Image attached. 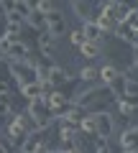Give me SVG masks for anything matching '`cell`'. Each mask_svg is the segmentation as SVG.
<instances>
[{"instance_id": "cell-18", "label": "cell", "mask_w": 138, "mask_h": 153, "mask_svg": "<svg viewBox=\"0 0 138 153\" xmlns=\"http://www.w3.org/2000/svg\"><path fill=\"white\" fill-rule=\"evenodd\" d=\"M115 76H120V71H118V66H115V64H105L102 69H100V79H102V82L110 84Z\"/></svg>"}, {"instance_id": "cell-10", "label": "cell", "mask_w": 138, "mask_h": 153, "mask_svg": "<svg viewBox=\"0 0 138 153\" xmlns=\"http://www.w3.org/2000/svg\"><path fill=\"white\" fill-rule=\"evenodd\" d=\"M110 16L115 18V23H125V18L131 16V5L128 3H105Z\"/></svg>"}, {"instance_id": "cell-4", "label": "cell", "mask_w": 138, "mask_h": 153, "mask_svg": "<svg viewBox=\"0 0 138 153\" xmlns=\"http://www.w3.org/2000/svg\"><path fill=\"white\" fill-rule=\"evenodd\" d=\"M10 71L13 76H16V82L21 84V87H26V84L36 82V69H33L31 64H26V61H10Z\"/></svg>"}, {"instance_id": "cell-26", "label": "cell", "mask_w": 138, "mask_h": 153, "mask_svg": "<svg viewBox=\"0 0 138 153\" xmlns=\"http://www.w3.org/2000/svg\"><path fill=\"white\" fill-rule=\"evenodd\" d=\"M8 92H10V89H8V82L0 79V97H8Z\"/></svg>"}, {"instance_id": "cell-30", "label": "cell", "mask_w": 138, "mask_h": 153, "mask_svg": "<svg viewBox=\"0 0 138 153\" xmlns=\"http://www.w3.org/2000/svg\"><path fill=\"white\" fill-rule=\"evenodd\" d=\"M66 153H77V151H74V148H72V151H66Z\"/></svg>"}, {"instance_id": "cell-20", "label": "cell", "mask_w": 138, "mask_h": 153, "mask_svg": "<svg viewBox=\"0 0 138 153\" xmlns=\"http://www.w3.org/2000/svg\"><path fill=\"white\" fill-rule=\"evenodd\" d=\"M79 79H84V82H97V79H100V69H95V66H84V69H79Z\"/></svg>"}, {"instance_id": "cell-25", "label": "cell", "mask_w": 138, "mask_h": 153, "mask_svg": "<svg viewBox=\"0 0 138 153\" xmlns=\"http://www.w3.org/2000/svg\"><path fill=\"white\" fill-rule=\"evenodd\" d=\"M13 105H10V97H0V117H5V115H10Z\"/></svg>"}, {"instance_id": "cell-9", "label": "cell", "mask_w": 138, "mask_h": 153, "mask_svg": "<svg viewBox=\"0 0 138 153\" xmlns=\"http://www.w3.org/2000/svg\"><path fill=\"white\" fill-rule=\"evenodd\" d=\"M95 23H97V28H100L102 33H105V31H115V28H118V23H115V18L110 16L107 5H102V10L97 13V21H95Z\"/></svg>"}, {"instance_id": "cell-21", "label": "cell", "mask_w": 138, "mask_h": 153, "mask_svg": "<svg viewBox=\"0 0 138 153\" xmlns=\"http://www.w3.org/2000/svg\"><path fill=\"white\" fill-rule=\"evenodd\" d=\"M115 33H118V38H123V41H131V44H133V33H136V31H133L128 23H118Z\"/></svg>"}, {"instance_id": "cell-31", "label": "cell", "mask_w": 138, "mask_h": 153, "mask_svg": "<svg viewBox=\"0 0 138 153\" xmlns=\"http://www.w3.org/2000/svg\"><path fill=\"white\" fill-rule=\"evenodd\" d=\"M46 153H54V151H46Z\"/></svg>"}, {"instance_id": "cell-17", "label": "cell", "mask_w": 138, "mask_h": 153, "mask_svg": "<svg viewBox=\"0 0 138 153\" xmlns=\"http://www.w3.org/2000/svg\"><path fill=\"white\" fill-rule=\"evenodd\" d=\"M125 82H128V76H115V79H113L110 82V89H113V94H115L118 100H123V94H125Z\"/></svg>"}, {"instance_id": "cell-14", "label": "cell", "mask_w": 138, "mask_h": 153, "mask_svg": "<svg viewBox=\"0 0 138 153\" xmlns=\"http://www.w3.org/2000/svg\"><path fill=\"white\" fill-rule=\"evenodd\" d=\"M21 92H23V97L31 102V100H36V97H44V87H41V82H31V84H26V87H21Z\"/></svg>"}, {"instance_id": "cell-28", "label": "cell", "mask_w": 138, "mask_h": 153, "mask_svg": "<svg viewBox=\"0 0 138 153\" xmlns=\"http://www.w3.org/2000/svg\"><path fill=\"white\" fill-rule=\"evenodd\" d=\"M0 16H5V8H3V3H0Z\"/></svg>"}, {"instance_id": "cell-3", "label": "cell", "mask_w": 138, "mask_h": 153, "mask_svg": "<svg viewBox=\"0 0 138 153\" xmlns=\"http://www.w3.org/2000/svg\"><path fill=\"white\" fill-rule=\"evenodd\" d=\"M31 125H33V120L28 117L26 112H21V115H16V117H13V123L8 125V138H10L13 146H18V148L23 146V140L33 133ZM33 128H36V125H33Z\"/></svg>"}, {"instance_id": "cell-24", "label": "cell", "mask_w": 138, "mask_h": 153, "mask_svg": "<svg viewBox=\"0 0 138 153\" xmlns=\"http://www.w3.org/2000/svg\"><path fill=\"white\" fill-rule=\"evenodd\" d=\"M69 41H72V44L77 46V49H82V46L87 44V38H84V33H82V28H79V31H72V36H69Z\"/></svg>"}, {"instance_id": "cell-7", "label": "cell", "mask_w": 138, "mask_h": 153, "mask_svg": "<svg viewBox=\"0 0 138 153\" xmlns=\"http://www.w3.org/2000/svg\"><path fill=\"white\" fill-rule=\"evenodd\" d=\"M46 102H49V107H51V112H54V115H64L66 110H69V105H72L64 92H54Z\"/></svg>"}, {"instance_id": "cell-19", "label": "cell", "mask_w": 138, "mask_h": 153, "mask_svg": "<svg viewBox=\"0 0 138 153\" xmlns=\"http://www.w3.org/2000/svg\"><path fill=\"white\" fill-rule=\"evenodd\" d=\"M79 51H82V56H87V59H97V56L102 54L100 44H90V41H87V44H84V46H82Z\"/></svg>"}, {"instance_id": "cell-12", "label": "cell", "mask_w": 138, "mask_h": 153, "mask_svg": "<svg viewBox=\"0 0 138 153\" xmlns=\"http://www.w3.org/2000/svg\"><path fill=\"white\" fill-rule=\"evenodd\" d=\"M120 146H123V153L138 151V130H125V133H120Z\"/></svg>"}, {"instance_id": "cell-29", "label": "cell", "mask_w": 138, "mask_h": 153, "mask_svg": "<svg viewBox=\"0 0 138 153\" xmlns=\"http://www.w3.org/2000/svg\"><path fill=\"white\" fill-rule=\"evenodd\" d=\"M54 153H66V151H61V148H59V151H54Z\"/></svg>"}, {"instance_id": "cell-6", "label": "cell", "mask_w": 138, "mask_h": 153, "mask_svg": "<svg viewBox=\"0 0 138 153\" xmlns=\"http://www.w3.org/2000/svg\"><path fill=\"white\" fill-rule=\"evenodd\" d=\"M95 135L110 140V135H113V120H110V115H107V112H95Z\"/></svg>"}, {"instance_id": "cell-8", "label": "cell", "mask_w": 138, "mask_h": 153, "mask_svg": "<svg viewBox=\"0 0 138 153\" xmlns=\"http://www.w3.org/2000/svg\"><path fill=\"white\" fill-rule=\"evenodd\" d=\"M46 23H49V33H51L54 38H59L61 33L66 31V23H64V18H61L59 10H51L49 16H46Z\"/></svg>"}, {"instance_id": "cell-13", "label": "cell", "mask_w": 138, "mask_h": 153, "mask_svg": "<svg viewBox=\"0 0 138 153\" xmlns=\"http://www.w3.org/2000/svg\"><path fill=\"white\" fill-rule=\"evenodd\" d=\"M26 23H28L31 28H36V31H41V33H44V31H49L46 16H44L41 10H31V13H28V18H26Z\"/></svg>"}, {"instance_id": "cell-2", "label": "cell", "mask_w": 138, "mask_h": 153, "mask_svg": "<svg viewBox=\"0 0 138 153\" xmlns=\"http://www.w3.org/2000/svg\"><path fill=\"white\" fill-rule=\"evenodd\" d=\"M28 117L33 120V125H36V130H44V128L51 125V117H54V112H51L49 102H46V97H36L28 102Z\"/></svg>"}, {"instance_id": "cell-33", "label": "cell", "mask_w": 138, "mask_h": 153, "mask_svg": "<svg viewBox=\"0 0 138 153\" xmlns=\"http://www.w3.org/2000/svg\"><path fill=\"white\" fill-rule=\"evenodd\" d=\"M18 153H21V151H18Z\"/></svg>"}, {"instance_id": "cell-11", "label": "cell", "mask_w": 138, "mask_h": 153, "mask_svg": "<svg viewBox=\"0 0 138 153\" xmlns=\"http://www.w3.org/2000/svg\"><path fill=\"white\" fill-rule=\"evenodd\" d=\"M72 8L77 10V16H79V18H84L87 23H95V21H97V16H95L92 5H90L87 0H74V3H72Z\"/></svg>"}, {"instance_id": "cell-22", "label": "cell", "mask_w": 138, "mask_h": 153, "mask_svg": "<svg viewBox=\"0 0 138 153\" xmlns=\"http://www.w3.org/2000/svg\"><path fill=\"white\" fill-rule=\"evenodd\" d=\"M5 21H8V26H23L26 18H23L18 10H10V13H5Z\"/></svg>"}, {"instance_id": "cell-23", "label": "cell", "mask_w": 138, "mask_h": 153, "mask_svg": "<svg viewBox=\"0 0 138 153\" xmlns=\"http://www.w3.org/2000/svg\"><path fill=\"white\" fill-rule=\"evenodd\" d=\"M79 130H82V133H90V135H95V115H87V117L79 123Z\"/></svg>"}, {"instance_id": "cell-1", "label": "cell", "mask_w": 138, "mask_h": 153, "mask_svg": "<svg viewBox=\"0 0 138 153\" xmlns=\"http://www.w3.org/2000/svg\"><path fill=\"white\" fill-rule=\"evenodd\" d=\"M113 100H115V94H113L110 87H97V89H92V92L79 94V97H77V105L95 115V112H105V110L113 105Z\"/></svg>"}, {"instance_id": "cell-16", "label": "cell", "mask_w": 138, "mask_h": 153, "mask_svg": "<svg viewBox=\"0 0 138 153\" xmlns=\"http://www.w3.org/2000/svg\"><path fill=\"white\" fill-rule=\"evenodd\" d=\"M66 79H69V76H66V71L64 69H59V66H54V69L49 71V84L51 87H61V84H66Z\"/></svg>"}, {"instance_id": "cell-27", "label": "cell", "mask_w": 138, "mask_h": 153, "mask_svg": "<svg viewBox=\"0 0 138 153\" xmlns=\"http://www.w3.org/2000/svg\"><path fill=\"white\" fill-rule=\"evenodd\" d=\"M0 153H13V151H10V146H3L0 143Z\"/></svg>"}, {"instance_id": "cell-15", "label": "cell", "mask_w": 138, "mask_h": 153, "mask_svg": "<svg viewBox=\"0 0 138 153\" xmlns=\"http://www.w3.org/2000/svg\"><path fill=\"white\" fill-rule=\"evenodd\" d=\"M82 33H84V38H87L90 44H100V38H102V31L97 28V23H84Z\"/></svg>"}, {"instance_id": "cell-32", "label": "cell", "mask_w": 138, "mask_h": 153, "mask_svg": "<svg viewBox=\"0 0 138 153\" xmlns=\"http://www.w3.org/2000/svg\"><path fill=\"white\" fill-rule=\"evenodd\" d=\"M131 153H138V151H131Z\"/></svg>"}, {"instance_id": "cell-5", "label": "cell", "mask_w": 138, "mask_h": 153, "mask_svg": "<svg viewBox=\"0 0 138 153\" xmlns=\"http://www.w3.org/2000/svg\"><path fill=\"white\" fill-rule=\"evenodd\" d=\"M72 148L77 153H97V135H90V133L77 130L72 138Z\"/></svg>"}]
</instances>
